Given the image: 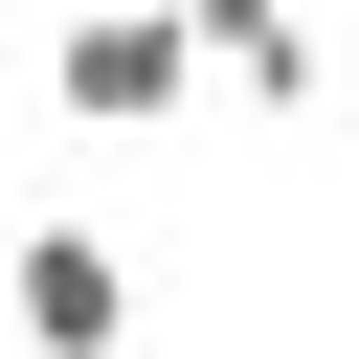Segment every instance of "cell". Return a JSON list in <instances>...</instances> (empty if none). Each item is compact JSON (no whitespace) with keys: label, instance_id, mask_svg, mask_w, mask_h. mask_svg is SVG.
Returning <instances> with one entry per match:
<instances>
[{"label":"cell","instance_id":"7a4b0ae2","mask_svg":"<svg viewBox=\"0 0 359 359\" xmlns=\"http://www.w3.org/2000/svg\"><path fill=\"white\" fill-rule=\"evenodd\" d=\"M0 314H22V359H112V337H135V269L22 202V224H0Z\"/></svg>","mask_w":359,"mask_h":359},{"label":"cell","instance_id":"3957f363","mask_svg":"<svg viewBox=\"0 0 359 359\" xmlns=\"http://www.w3.org/2000/svg\"><path fill=\"white\" fill-rule=\"evenodd\" d=\"M180 45H202V90H247V112H314V90H337L314 0H180Z\"/></svg>","mask_w":359,"mask_h":359},{"label":"cell","instance_id":"6da1fadb","mask_svg":"<svg viewBox=\"0 0 359 359\" xmlns=\"http://www.w3.org/2000/svg\"><path fill=\"white\" fill-rule=\"evenodd\" d=\"M180 90H202L180 0H67V22H45V112H67V135H157Z\"/></svg>","mask_w":359,"mask_h":359}]
</instances>
